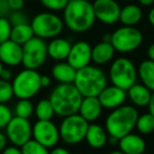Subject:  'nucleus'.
I'll return each instance as SVG.
<instances>
[{"label":"nucleus","mask_w":154,"mask_h":154,"mask_svg":"<svg viewBox=\"0 0 154 154\" xmlns=\"http://www.w3.org/2000/svg\"><path fill=\"white\" fill-rule=\"evenodd\" d=\"M103 106L97 96H88L84 97L80 103L78 114L82 115L87 122H92L98 119L103 112Z\"/></svg>","instance_id":"nucleus-17"},{"label":"nucleus","mask_w":154,"mask_h":154,"mask_svg":"<svg viewBox=\"0 0 154 154\" xmlns=\"http://www.w3.org/2000/svg\"><path fill=\"white\" fill-rule=\"evenodd\" d=\"M147 55L150 60H153L154 61V42L149 45V48L147 50Z\"/></svg>","instance_id":"nucleus-44"},{"label":"nucleus","mask_w":154,"mask_h":154,"mask_svg":"<svg viewBox=\"0 0 154 154\" xmlns=\"http://www.w3.org/2000/svg\"><path fill=\"white\" fill-rule=\"evenodd\" d=\"M12 118H13L12 110L5 103H0V130L5 129Z\"/></svg>","instance_id":"nucleus-34"},{"label":"nucleus","mask_w":154,"mask_h":154,"mask_svg":"<svg viewBox=\"0 0 154 154\" xmlns=\"http://www.w3.org/2000/svg\"><path fill=\"white\" fill-rule=\"evenodd\" d=\"M137 76L141 84L153 92L154 91V61L146 59L139 63L137 69Z\"/></svg>","instance_id":"nucleus-25"},{"label":"nucleus","mask_w":154,"mask_h":154,"mask_svg":"<svg viewBox=\"0 0 154 154\" xmlns=\"http://www.w3.org/2000/svg\"><path fill=\"white\" fill-rule=\"evenodd\" d=\"M66 61L76 70L89 66L92 61V47L87 41H77L71 47Z\"/></svg>","instance_id":"nucleus-14"},{"label":"nucleus","mask_w":154,"mask_h":154,"mask_svg":"<svg viewBox=\"0 0 154 154\" xmlns=\"http://www.w3.org/2000/svg\"><path fill=\"white\" fill-rule=\"evenodd\" d=\"M109 77L112 85L128 90L137 80V70L135 64L127 57L116 58L110 66Z\"/></svg>","instance_id":"nucleus-7"},{"label":"nucleus","mask_w":154,"mask_h":154,"mask_svg":"<svg viewBox=\"0 0 154 154\" xmlns=\"http://www.w3.org/2000/svg\"><path fill=\"white\" fill-rule=\"evenodd\" d=\"M33 138L48 149L53 148L60 139L59 128L52 120H37L33 126Z\"/></svg>","instance_id":"nucleus-12"},{"label":"nucleus","mask_w":154,"mask_h":154,"mask_svg":"<svg viewBox=\"0 0 154 154\" xmlns=\"http://www.w3.org/2000/svg\"><path fill=\"white\" fill-rule=\"evenodd\" d=\"M48 57V43L45 39L34 36L22 45V64L26 69L37 70Z\"/></svg>","instance_id":"nucleus-10"},{"label":"nucleus","mask_w":154,"mask_h":154,"mask_svg":"<svg viewBox=\"0 0 154 154\" xmlns=\"http://www.w3.org/2000/svg\"><path fill=\"white\" fill-rule=\"evenodd\" d=\"M135 128L141 134H150L154 132V116L149 112L138 115Z\"/></svg>","instance_id":"nucleus-28"},{"label":"nucleus","mask_w":154,"mask_h":154,"mask_svg":"<svg viewBox=\"0 0 154 154\" xmlns=\"http://www.w3.org/2000/svg\"><path fill=\"white\" fill-rule=\"evenodd\" d=\"M77 70L68 61H59L52 68V76L59 84H73Z\"/></svg>","instance_id":"nucleus-23"},{"label":"nucleus","mask_w":154,"mask_h":154,"mask_svg":"<svg viewBox=\"0 0 154 154\" xmlns=\"http://www.w3.org/2000/svg\"><path fill=\"white\" fill-rule=\"evenodd\" d=\"M22 154H49V150L47 147L41 145L34 138L26 141L23 146L20 147Z\"/></svg>","instance_id":"nucleus-30"},{"label":"nucleus","mask_w":154,"mask_h":154,"mask_svg":"<svg viewBox=\"0 0 154 154\" xmlns=\"http://www.w3.org/2000/svg\"><path fill=\"white\" fill-rule=\"evenodd\" d=\"M12 10L8 0H0V17H9Z\"/></svg>","instance_id":"nucleus-36"},{"label":"nucleus","mask_w":154,"mask_h":154,"mask_svg":"<svg viewBox=\"0 0 154 154\" xmlns=\"http://www.w3.org/2000/svg\"><path fill=\"white\" fill-rule=\"evenodd\" d=\"M41 75L36 70L24 69L12 80L14 96L18 99H31L41 89Z\"/></svg>","instance_id":"nucleus-5"},{"label":"nucleus","mask_w":154,"mask_h":154,"mask_svg":"<svg viewBox=\"0 0 154 154\" xmlns=\"http://www.w3.org/2000/svg\"><path fill=\"white\" fill-rule=\"evenodd\" d=\"M115 52V49L111 42L101 40L92 48V61L97 66L106 64L111 61Z\"/></svg>","instance_id":"nucleus-21"},{"label":"nucleus","mask_w":154,"mask_h":154,"mask_svg":"<svg viewBox=\"0 0 154 154\" xmlns=\"http://www.w3.org/2000/svg\"><path fill=\"white\" fill-rule=\"evenodd\" d=\"M71 47L72 45L68 39L55 37L48 43V56L57 61H63L68 58Z\"/></svg>","instance_id":"nucleus-19"},{"label":"nucleus","mask_w":154,"mask_h":154,"mask_svg":"<svg viewBox=\"0 0 154 154\" xmlns=\"http://www.w3.org/2000/svg\"><path fill=\"white\" fill-rule=\"evenodd\" d=\"M3 68H5V66H3V63L1 61H0V75H1V72H2Z\"/></svg>","instance_id":"nucleus-48"},{"label":"nucleus","mask_w":154,"mask_h":154,"mask_svg":"<svg viewBox=\"0 0 154 154\" xmlns=\"http://www.w3.org/2000/svg\"><path fill=\"white\" fill-rule=\"evenodd\" d=\"M0 61L10 68L22 63V45L12 39L0 43Z\"/></svg>","instance_id":"nucleus-16"},{"label":"nucleus","mask_w":154,"mask_h":154,"mask_svg":"<svg viewBox=\"0 0 154 154\" xmlns=\"http://www.w3.org/2000/svg\"><path fill=\"white\" fill-rule=\"evenodd\" d=\"M109 154H125L122 150H114V151H111Z\"/></svg>","instance_id":"nucleus-47"},{"label":"nucleus","mask_w":154,"mask_h":154,"mask_svg":"<svg viewBox=\"0 0 154 154\" xmlns=\"http://www.w3.org/2000/svg\"><path fill=\"white\" fill-rule=\"evenodd\" d=\"M13 78H14L13 72L11 71L10 66L3 68L2 72H1V75H0V79L7 80V82H11V80H13Z\"/></svg>","instance_id":"nucleus-38"},{"label":"nucleus","mask_w":154,"mask_h":154,"mask_svg":"<svg viewBox=\"0 0 154 154\" xmlns=\"http://www.w3.org/2000/svg\"><path fill=\"white\" fill-rule=\"evenodd\" d=\"M9 5L11 8L12 12L13 11H22L24 8V3L26 0H8Z\"/></svg>","instance_id":"nucleus-37"},{"label":"nucleus","mask_w":154,"mask_h":154,"mask_svg":"<svg viewBox=\"0 0 154 154\" xmlns=\"http://www.w3.org/2000/svg\"><path fill=\"white\" fill-rule=\"evenodd\" d=\"M148 21L154 28V8H152L148 13Z\"/></svg>","instance_id":"nucleus-45"},{"label":"nucleus","mask_w":154,"mask_h":154,"mask_svg":"<svg viewBox=\"0 0 154 154\" xmlns=\"http://www.w3.org/2000/svg\"><path fill=\"white\" fill-rule=\"evenodd\" d=\"M148 110H149V113L154 116V91L152 92L151 98H150L149 105H148Z\"/></svg>","instance_id":"nucleus-43"},{"label":"nucleus","mask_w":154,"mask_h":154,"mask_svg":"<svg viewBox=\"0 0 154 154\" xmlns=\"http://www.w3.org/2000/svg\"><path fill=\"white\" fill-rule=\"evenodd\" d=\"M5 134L9 141L16 147H21L33 137V126L29 119L13 116L5 127Z\"/></svg>","instance_id":"nucleus-11"},{"label":"nucleus","mask_w":154,"mask_h":154,"mask_svg":"<svg viewBox=\"0 0 154 154\" xmlns=\"http://www.w3.org/2000/svg\"><path fill=\"white\" fill-rule=\"evenodd\" d=\"M9 20L11 22L12 26H18V24L29 23V18L22 11H13L11 12L9 17Z\"/></svg>","instance_id":"nucleus-35"},{"label":"nucleus","mask_w":154,"mask_h":154,"mask_svg":"<svg viewBox=\"0 0 154 154\" xmlns=\"http://www.w3.org/2000/svg\"><path fill=\"white\" fill-rule=\"evenodd\" d=\"M82 98L84 96L74 84H59L52 90L49 97L55 115L60 117L78 113Z\"/></svg>","instance_id":"nucleus-2"},{"label":"nucleus","mask_w":154,"mask_h":154,"mask_svg":"<svg viewBox=\"0 0 154 154\" xmlns=\"http://www.w3.org/2000/svg\"><path fill=\"white\" fill-rule=\"evenodd\" d=\"M97 97L103 108L114 110L124 105L127 99V91L112 85V86L106 87Z\"/></svg>","instance_id":"nucleus-15"},{"label":"nucleus","mask_w":154,"mask_h":154,"mask_svg":"<svg viewBox=\"0 0 154 154\" xmlns=\"http://www.w3.org/2000/svg\"><path fill=\"white\" fill-rule=\"evenodd\" d=\"M62 12L64 26L74 33L88 32L96 20L93 3L89 0H70Z\"/></svg>","instance_id":"nucleus-1"},{"label":"nucleus","mask_w":154,"mask_h":154,"mask_svg":"<svg viewBox=\"0 0 154 154\" xmlns=\"http://www.w3.org/2000/svg\"><path fill=\"white\" fill-rule=\"evenodd\" d=\"M128 97L131 100V103L135 107H148L150 98H151L152 91L148 89L143 84H134L130 89L127 90Z\"/></svg>","instance_id":"nucleus-22"},{"label":"nucleus","mask_w":154,"mask_h":154,"mask_svg":"<svg viewBox=\"0 0 154 154\" xmlns=\"http://www.w3.org/2000/svg\"><path fill=\"white\" fill-rule=\"evenodd\" d=\"M8 141H9V139H8L7 134L0 132V153L8 147Z\"/></svg>","instance_id":"nucleus-40"},{"label":"nucleus","mask_w":154,"mask_h":154,"mask_svg":"<svg viewBox=\"0 0 154 154\" xmlns=\"http://www.w3.org/2000/svg\"><path fill=\"white\" fill-rule=\"evenodd\" d=\"M107 76L100 68L96 66H87L77 70L74 86L84 97L98 96L107 87Z\"/></svg>","instance_id":"nucleus-4"},{"label":"nucleus","mask_w":154,"mask_h":154,"mask_svg":"<svg viewBox=\"0 0 154 154\" xmlns=\"http://www.w3.org/2000/svg\"><path fill=\"white\" fill-rule=\"evenodd\" d=\"M143 18V11L140 7L134 3H130L120 9L119 21L122 26H135Z\"/></svg>","instance_id":"nucleus-24"},{"label":"nucleus","mask_w":154,"mask_h":154,"mask_svg":"<svg viewBox=\"0 0 154 154\" xmlns=\"http://www.w3.org/2000/svg\"><path fill=\"white\" fill-rule=\"evenodd\" d=\"M12 24L9 18L0 17V43L5 42L11 38Z\"/></svg>","instance_id":"nucleus-33"},{"label":"nucleus","mask_w":154,"mask_h":154,"mask_svg":"<svg viewBox=\"0 0 154 154\" xmlns=\"http://www.w3.org/2000/svg\"><path fill=\"white\" fill-rule=\"evenodd\" d=\"M41 88H49L52 84V78L48 75H41Z\"/></svg>","instance_id":"nucleus-41"},{"label":"nucleus","mask_w":154,"mask_h":154,"mask_svg":"<svg viewBox=\"0 0 154 154\" xmlns=\"http://www.w3.org/2000/svg\"><path fill=\"white\" fill-rule=\"evenodd\" d=\"M139 2V5L143 7H150L154 3V0H137Z\"/></svg>","instance_id":"nucleus-46"},{"label":"nucleus","mask_w":154,"mask_h":154,"mask_svg":"<svg viewBox=\"0 0 154 154\" xmlns=\"http://www.w3.org/2000/svg\"><path fill=\"white\" fill-rule=\"evenodd\" d=\"M143 40V33L135 26H122L111 34V43L116 52L130 53L137 50Z\"/></svg>","instance_id":"nucleus-9"},{"label":"nucleus","mask_w":154,"mask_h":154,"mask_svg":"<svg viewBox=\"0 0 154 154\" xmlns=\"http://www.w3.org/2000/svg\"><path fill=\"white\" fill-rule=\"evenodd\" d=\"M1 154H22L21 149H19V147H16V146H11V147H7Z\"/></svg>","instance_id":"nucleus-39"},{"label":"nucleus","mask_w":154,"mask_h":154,"mask_svg":"<svg viewBox=\"0 0 154 154\" xmlns=\"http://www.w3.org/2000/svg\"><path fill=\"white\" fill-rule=\"evenodd\" d=\"M34 110L35 108L30 99H19L15 105L14 113H15V116L29 119L34 113Z\"/></svg>","instance_id":"nucleus-29"},{"label":"nucleus","mask_w":154,"mask_h":154,"mask_svg":"<svg viewBox=\"0 0 154 154\" xmlns=\"http://www.w3.org/2000/svg\"><path fill=\"white\" fill-rule=\"evenodd\" d=\"M138 111L134 106L122 105L112 110L105 122V129L109 136H113L119 140L125 135L133 131L136 126Z\"/></svg>","instance_id":"nucleus-3"},{"label":"nucleus","mask_w":154,"mask_h":154,"mask_svg":"<svg viewBox=\"0 0 154 154\" xmlns=\"http://www.w3.org/2000/svg\"><path fill=\"white\" fill-rule=\"evenodd\" d=\"M141 154H148V153H141Z\"/></svg>","instance_id":"nucleus-49"},{"label":"nucleus","mask_w":154,"mask_h":154,"mask_svg":"<svg viewBox=\"0 0 154 154\" xmlns=\"http://www.w3.org/2000/svg\"><path fill=\"white\" fill-rule=\"evenodd\" d=\"M14 91L11 82L0 79V103H7L13 98Z\"/></svg>","instance_id":"nucleus-31"},{"label":"nucleus","mask_w":154,"mask_h":154,"mask_svg":"<svg viewBox=\"0 0 154 154\" xmlns=\"http://www.w3.org/2000/svg\"><path fill=\"white\" fill-rule=\"evenodd\" d=\"M108 137H109V134L105 128L97 124H90L85 139L91 148L101 149L108 143Z\"/></svg>","instance_id":"nucleus-20"},{"label":"nucleus","mask_w":154,"mask_h":154,"mask_svg":"<svg viewBox=\"0 0 154 154\" xmlns=\"http://www.w3.org/2000/svg\"><path fill=\"white\" fill-rule=\"evenodd\" d=\"M34 36L35 34L31 23H23L12 26L11 38L10 39L17 42L18 45H23L24 43H26L29 40H31Z\"/></svg>","instance_id":"nucleus-26"},{"label":"nucleus","mask_w":154,"mask_h":154,"mask_svg":"<svg viewBox=\"0 0 154 154\" xmlns=\"http://www.w3.org/2000/svg\"><path fill=\"white\" fill-rule=\"evenodd\" d=\"M49 154H70V152L66 149V148L57 147L52 149L51 152H49Z\"/></svg>","instance_id":"nucleus-42"},{"label":"nucleus","mask_w":154,"mask_h":154,"mask_svg":"<svg viewBox=\"0 0 154 154\" xmlns=\"http://www.w3.org/2000/svg\"><path fill=\"white\" fill-rule=\"evenodd\" d=\"M35 115L38 120H51L55 115L54 108L50 99H40L35 107Z\"/></svg>","instance_id":"nucleus-27"},{"label":"nucleus","mask_w":154,"mask_h":154,"mask_svg":"<svg viewBox=\"0 0 154 154\" xmlns=\"http://www.w3.org/2000/svg\"><path fill=\"white\" fill-rule=\"evenodd\" d=\"M0 154H1V153H0Z\"/></svg>","instance_id":"nucleus-50"},{"label":"nucleus","mask_w":154,"mask_h":154,"mask_svg":"<svg viewBox=\"0 0 154 154\" xmlns=\"http://www.w3.org/2000/svg\"><path fill=\"white\" fill-rule=\"evenodd\" d=\"M90 122L79 114H72L63 117L59 127L60 138L68 145H77L86 138Z\"/></svg>","instance_id":"nucleus-8"},{"label":"nucleus","mask_w":154,"mask_h":154,"mask_svg":"<svg viewBox=\"0 0 154 154\" xmlns=\"http://www.w3.org/2000/svg\"><path fill=\"white\" fill-rule=\"evenodd\" d=\"M40 3L50 12L63 11L70 0H39Z\"/></svg>","instance_id":"nucleus-32"},{"label":"nucleus","mask_w":154,"mask_h":154,"mask_svg":"<svg viewBox=\"0 0 154 154\" xmlns=\"http://www.w3.org/2000/svg\"><path fill=\"white\" fill-rule=\"evenodd\" d=\"M93 9L96 20L105 24H114L119 21L120 5L116 0H95Z\"/></svg>","instance_id":"nucleus-13"},{"label":"nucleus","mask_w":154,"mask_h":154,"mask_svg":"<svg viewBox=\"0 0 154 154\" xmlns=\"http://www.w3.org/2000/svg\"><path fill=\"white\" fill-rule=\"evenodd\" d=\"M31 26L36 37L53 39L58 37L63 30V20L53 12H41L34 16Z\"/></svg>","instance_id":"nucleus-6"},{"label":"nucleus","mask_w":154,"mask_h":154,"mask_svg":"<svg viewBox=\"0 0 154 154\" xmlns=\"http://www.w3.org/2000/svg\"><path fill=\"white\" fill-rule=\"evenodd\" d=\"M119 150L125 154H141L145 153L146 141L140 135L129 133L118 140Z\"/></svg>","instance_id":"nucleus-18"}]
</instances>
